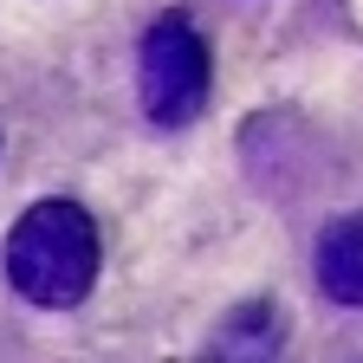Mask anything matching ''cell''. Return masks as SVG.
I'll return each instance as SVG.
<instances>
[{"mask_svg":"<svg viewBox=\"0 0 363 363\" xmlns=\"http://www.w3.org/2000/svg\"><path fill=\"white\" fill-rule=\"evenodd\" d=\"M7 279L45 311H72L98 286V220L78 201H33L7 234Z\"/></svg>","mask_w":363,"mask_h":363,"instance_id":"cell-1","label":"cell"},{"mask_svg":"<svg viewBox=\"0 0 363 363\" xmlns=\"http://www.w3.org/2000/svg\"><path fill=\"white\" fill-rule=\"evenodd\" d=\"M208 78H214L208 39L189 26V13H162L143 33V65H136L150 123H189L208 104Z\"/></svg>","mask_w":363,"mask_h":363,"instance_id":"cell-2","label":"cell"},{"mask_svg":"<svg viewBox=\"0 0 363 363\" xmlns=\"http://www.w3.org/2000/svg\"><path fill=\"white\" fill-rule=\"evenodd\" d=\"M201 363H286V325L266 298H247L220 318V331L208 337Z\"/></svg>","mask_w":363,"mask_h":363,"instance_id":"cell-3","label":"cell"},{"mask_svg":"<svg viewBox=\"0 0 363 363\" xmlns=\"http://www.w3.org/2000/svg\"><path fill=\"white\" fill-rule=\"evenodd\" d=\"M318 286L337 305H363V214H344L318 240Z\"/></svg>","mask_w":363,"mask_h":363,"instance_id":"cell-4","label":"cell"}]
</instances>
